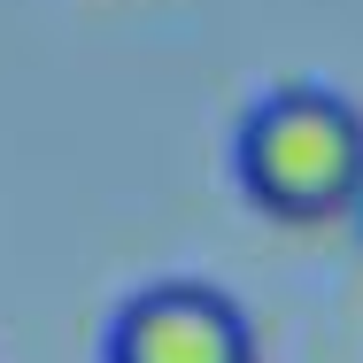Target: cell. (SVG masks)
I'll use <instances>...</instances> for the list:
<instances>
[{
    "mask_svg": "<svg viewBox=\"0 0 363 363\" xmlns=\"http://www.w3.org/2000/svg\"><path fill=\"white\" fill-rule=\"evenodd\" d=\"M240 194L279 224H333L363 201V108L333 85H279L240 116Z\"/></svg>",
    "mask_w": 363,
    "mask_h": 363,
    "instance_id": "obj_1",
    "label": "cell"
},
{
    "mask_svg": "<svg viewBox=\"0 0 363 363\" xmlns=\"http://www.w3.org/2000/svg\"><path fill=\"white\" fill-rule=\"evenodd\" d=\"M101 363H255V325L240 317L232 294L201 279H162L108 317Z\"/></svg>",
    "mask_w": 363,
    "mask_h": 363,
    "instance_id": "obj_2",
    "label": "cell"
}]
</instances>
